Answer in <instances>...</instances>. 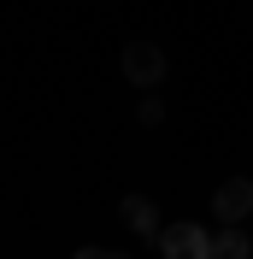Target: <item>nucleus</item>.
Masks as SVG:
<instances>
[{"label": "nucleus", "mask_w": 253, "mask_h": 259, "mask_svg": "<svg viewBox=\"0 0 253 259\" xmlns=\"http://www.w3.org/2000/svg\"><path fill=\"white\" fill-rule=\"evenodd\" d=\"M124 224L136 230L142 242H153V247H159V236H165V230H159V212H153V200H147V194H124Z\"/></svg>", "instance_id": "4"}, {"label": "nucleus", "mask_w": 253, "mask_h": 259, "mask_svg": "<svg viewBox=\"0 0 253 259\" xmlns=\"http://www.w3.org/2000/svg\"><path fill=\"white\" fill-rule=\"evenodd\" d=\"M136 118H142V124H147V130H153V124H159V118H165V106H159V100H142V112H136Z\"/></svg>", "instance_id": "6"}, {"label": "nucleus", "mask_w": 253, "mask_h": 259, "mask_svg": "<svg viewBox=\"0 0 253 259\" xmlns=\"http://www.w3.org/2000/svg\"><path fill=\"white\" fill-rule=\"evenodd\" d=\"M77 259H124V253H106V247H82Z\"/></svg>", "instance_id": "7"}, {"label": "nucleus", "mask_w": 253, "mask_h": 259, "mask_svg": "<svg viewBox=\"0 0 253 259\" xmlns=\"http://www.w3.org/2000/svg\"><path fill=\"white\" fill-rule=\"evenodd\" d=\"M212 212H218L224 224H241L253 212V177H230V183H218V194H212Z\"/></svg>", "instance_id": "3"}, {"label": "nucleus", "mask_w": 253, "mask_h": 259, "mask_svg": "<svg viewBox=\"0 0 253 259\" xmlns=\"http://www.w3.org/2000/svg\"><path fill=\"white\" fill-rule=\"evenodd\" d=\"M124 77L142 82V89H153V82L165 77V53H159L153 41H130L124 48Z\"/></svg>", "instance_id": "2"}, {"label": "nucleus", "mask_w": 253, "mask_h": 259, "mask_svg": "<svg viewBox=\"0 0 253 259\" xmlns=\"http://www.w3.org/2000/svg\"><path fill=\"white\" fill-rule=\"evenodd\" d=\"M159 253L165 259H212V236H206L200 224H165Z\"/></svg>", "instance_id": "1"}, {"label": "nucleus", "mask_w": 253, "mask_h": 259, "mask_svg": "<svg viewBox=\"0 0 253 259\" xmlns=\"http://www.w3.org/2000/svg\"><path fill=\"white\" fill-rule=\"evenodd\" d=\"M212 259H253V242L241 236L236 224H230L224 236H212Z\"/></svg>", "instance_id": "5"}]
</instances>
